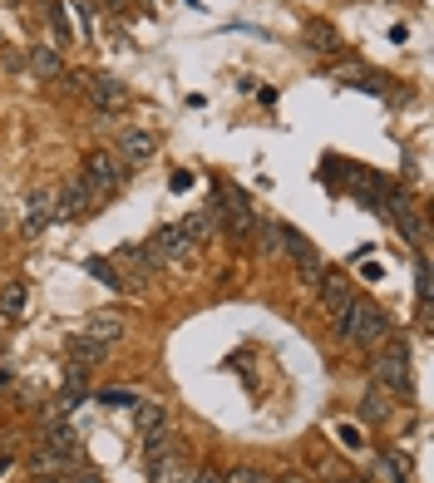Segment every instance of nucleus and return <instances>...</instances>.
Returning a JSON list of instances; mask_svg holds the SVG:
<instances>
[{
	"label": "nucleus",
	"instance_id": "1",
	"mask_svg": "<svg viewBox=\"0 0 434 483\" xmlns=\"http://www.w3.org/2000/svg\"><path fill=\"white\" fill-rule=\"evenodd\" d=\"M336 335H341L346 345H361V351H375L380 341L390 335V316L380 306H370V301L356 296L351 306L336 316Z\"/></svg>",
	"mask_w": 434,
	"mask_h": 483
},
{
	"label": "nucleus",
	"instance_id": "2",
	"mask_svg": "<svg viewBox=\"0 0 434 483\" xmlns=\"http://www.w3.org/2000/svg\"><path fill=\"white\" fill-rule=\"evenodd\" d=\"M79 178H84V187H89V197H94V203H104V197H114V193H119V183H124V163L114 159V153L94 149L89 159H84Z\"/></svg>",
	"mask_w": 434,
	"mask_h": 483
},
{
	"label": "nucleus",
	"instance_id": "3",
	"mask_svg": "<svg viewBox=\"0 0 434 483\" xmlns=\"http://www.w3.org/2000/svg\"><path fill=\"white\" fill-rule=\"evenodd\" d=\"M370 375H375V385H385L390 395H405L410 390V351L405 345H385V351L370 360Z\"/></svg>",
	"mask_w": 434,
	"mask_h": 483
},
{
	"label": "nucleus",
	"instance_id": "4",
	"mask_svg": "<svg viewBox=\"0 0 434 483\" xmlns=\"http://www.w3.org/2000/svg\"><path fill=\"white\" fill-rule=\"evenodd\" d=\"M143 251H148V261H153V271H158V267H178V261L193 257V247H188V237L178 232V223H163V227H158V232L143 242Z\"/></svg>",
	"mask_w": 434,
	"mask_h": 483
},
{
	"label": "nucleus",
	"instance_id": "5",
	"mask_svg": "<svg viewBox=\"0 0 434 483\" xmlns=\"http://www.w3.org/2000/svg\"><path fill=\"white\" fill-rule=\"evenodd\" d=\"M109 261H114V271H119V281H124L129 291H139V287L153 281V261H148V251L134 247V242H119Z\"/></svg>",
	"mask_w": 434,
	"mask_h": 483
},
{
	"label": "nucleus",
	"instance_id": "6",
	"mask_svg": "<svg viewBox=\"0 0 434 483\" xmlns=\"http://www.w3.org/2000/svg\"><path fill=\"white\" fill-rule=\"evenodd\" d=\"M217 217L227 213V232L232 237H252V227H257V213H252V203L242 193H232V187H217Z\"/></svg>",
	"mask_w": 434,
	"mask_h": 483
},
{
	"label": "nucleus",
	"instance_id": "7",
	"mask_svg": "<svg viewBox=\"0 0 434 483\" xmlns=\"http://www.w3.org/2000/svg\"><path fill=\"white\" fill-rule=\"evenodd\" d=\"M316 296H321V311L336 321V316H341V311L356 301V287H351V277H341V271H321V281H316Z\"/></svg>",
	"mask_w": 434,
	"mask_h": 483
},
{
	"label": "nucleus",
	"instance_id": "8",
	"mask_svg": "<svg viewBox=\"0 0 434 483\" xmlns=\"http://www.w3.org/2000/svg\"><path fill=\"white\" fill-rule=\"evenodd\" d=\"M114 159L129 163V168H143V163L158 159V139L148 129H124L119 133V153H114Z\"/></svg>",
	"mask_w": 434,
	"mask_h": 483
},
{
	"label": "nucleus",
	"instance_id": "9",
	"mask_svg": "<svg viewBox=\"0 0 434 483\" xmlns=\"http://www.w3.org/2000/svg\"><path fill=\"white\" fill-rule=\"evenodd\" d=\"M84 94L94 99V109H99L104 119H114V109H124V104H129V89H124L114 75H94L89 84H84Z\"/></svg>",
	"mask_w": 434,
	"mask_h": 483
},
{
	"label": "nucleus",
	"instance_id": "10",
	"mask_svg": "<svg viewBox=\"0 0 434 483\" xmlns=\"http://www.w3.org/2000/svg\"><path fill=\"white\" fill-rule=\"evenodd\" d=\"M50 223H55V193H50V187H35V193H25V237L35 242Z\"/></svg>",
	"mask_w": 434,
	"mask_h": 483
},
{
	"label": "nucleus",
	"instance_id": "11",
	"mask_svg": "<svg viewBox=\"0 0 434 483\" xmlns=\"http://www.w3.org/2000/svg\"><path fill=\"white\" fill-rule=\"evenodd\" d=\"M361 419L365 424H390V419H395V395L370 380V390L361 395Z\"/></svg>",
	"mask_w": 434,
	"mask_h": 483
},
{
	"label": "nucleus",
	"instance_id": "12",
	"mask_svg": "<svg viewBox=\"0 0 434 483\" xmlns=\"http://www.w3.org/2000/svg\"><path fill=\"white\" fill-rule=\"evenodd\" d=\"M178 232L188 237V247H208V242L217 237V207L208 203V213H188L183 223H178Z\"/></svg>",
	"mask_w": 434,
	"mask_h": 483
},
{
	"label": "nucleus",
	"instance_id": "13",
	"mask_svg": "<svg viewBox=\"0 0 434 483\" xmlns=\"http://www.w3.org/2000/svg\"><path fill=\"white\" fill-rule=\"evenodd\" d=\"M84 335L99 341V345L124 341V316H119V311H94V316H84Z\"/></svg>",
	"mask_w": 434,
	"mask_h": 483
},
{
	"label": "nucleus",
	"instance_id": "14",
	"mask_svg": "<svg viewBox=\"0 0 434 483\" xmlns=\"http://www.w3.org/2000/svg\"><path fill=\"white\" fill-rule=\"evenodd\" d=\"M89 203H94V197H89V187H84V178L74 173L69 183H65V187H60V193H55V217H79V213H84V207H89Z\"/></svg>",
	"mask_w": 434,
	"mask_h": 483
},
{
	"label": "nucleus",
	"instance_id": "15",
	"mask_svg": "<svg viewBox=\"0 0 434 483\" xmlns=\"http://www.w3.org/2000/svg\"><path fill=\"white\" fill-rule=\"evenodd\" d=\"M104 360H109V345L89 341V335H74V341H69V365H84V370H99Z\"/></svg>",
	"mask_w": 434,
	"mask_h": 483
},
{
	"label": "nucleus",
	"instance_id": "16",
	"mask_svg": "<svg viewBox=\"0 0 434 483\" xmlns=\"http://www.w3.org/2000/svg\"><path fill=\"white\" fill-rule=\"evenodd\" d=\"M30 75L35 79H65V59L55 45H35L30 50Z\"/></svg>",
	"mask_w": 434,
	"mask_h": 483
},
{
	"label": "nucleus",
	"instance_id": "17",
	"mask_svg": "<svg viewBox=\"0 0 434 483\" xmlns=\"http://www.w3.org/2000/svg\"><path fill=\"white\" fill-rule=\"evenodd\" d=\"M69 464H74V454H60V449H45V444L30 454V474H35V478H45V474H65Z\"/></svg>",
	"mask_w": 434,
	"mask_h": 483
},
{
	"label": "nucleus",
	"instance_id": "18",
	"mask_svg": "<svg viewBox=\"0 0 434 483\" xmlns=\"http://www.w3.org/2000/svg\"><path fill=\"white\" fill-rule=\"evenodd\" d=\"M134 429H139V434H158V429H168V409L158 400H139V405H134Z\"/></svg>",
	"mask_w": 434,
	"mask_h": 483
},
{
	"label": "nucleus",
	"instance_id": "19",
	"mask_svg": "<svg viewBox=\"0 0 434 483\" xmlns=\"http://www.w3.org/2000/svg\"><path fill=\"white\" fill-rule=\"evenodd\" d=\"M40 444H45V449H60V454H74L79 434H74L65 419H45V434H40Z\"/></svg>",
	"mask_w": 434,
	"mask_h": 483
},
{
	"label": "nucleus",
	"instance_id": "20",
	"mask_svg": "<svg viewBox=\"0 0 434 483\" xmlns=\"http://www.w3.org/2000/svg\"><path fill=\"white\" fill-rule=\"evenodd\" d=\"M188 474H193V469H188V459L178 454V449H173V454H163V459L153 464V483H183Z\"/></svg>",
	"mask_w": 434,
	"mask_h": 483
},
{
	"label": "nucleus",
	"instance_id": "21",
	"mask_svg": "<svg viewBox=\"0 0 434 483\" xmlns=\"http://www.w3.org/2000/svg\"><path fill=\"white\" fill-rule=\"evenodd\" d=\"M0 316L5 321L25 316V281H5V291H0Z\"/></svg>",
	"mask_w": 434,
	"mask_h": 483
},
{
	"label": "nucleus",
	"instance_id": "22",
	"mask_svg": "<svg viewBox=\"0 0 434 483\" xmlns=\"http://www.w3.org/2000/svg\"><path fill=\"white\" fill-rule=\"evenodd\" d=\"M375 478L380 483H410V464L400 454H380L375 459Z\"/></svg>",
	"mask_w": 434,
	"mask_h": 483
},
{
	"label": "nucleus",
	"instance_id": "23",
	"mask_svg": "<svg viewBox=\"0 0 434 483\" xmlns=\"http://www.w3.org/2000/svg\"><path fill=\"white\" fill-rule=\"evenodd\" d=\"M306 50H316V55H336V50H341V35H336L331 25H311L306 30Z\"/></svg>",
	"mask_w": 434,
	"mask_h": 483
},
{
	"label": "nucleus",
	"instance_id": "24",
	"mask_svg": "<svg viewBox=\"0 0 434 483\" xmlns=\"http://www.w3.org/2000/svg\"><path fill=\"white\" fill-rule=\"evenodd\" d=\"M84 271H89L94 281H104L109 291H124V281H119V271H114L109 257H84Z\"/></svg>",
	"mask_w": 434,
	"mask_h": 483
},
{
	"label": "nucleus",
	"instance_id": "25",
	"mask_svg": "<svg viewBox=\"0 0 434 483\" xmlns=\"http://www.w3.org/2000/svg\"><path fill=\"white\" fill-rule=\"evenodd\" d=\"M252 232L262 237V242H257V247H262V257H277V251H282V223H257Z\"/></svg>",
	"mask_w": 434,
	"mask_h": 483
},
{
	"label": "nucleus",
	"instance_id": "26",
	"mask_svg": "<svg viewBox=\"0 0 434 483\" xmlns=\"http://www.w3.org/2000/svg\"><path fill=\"white\" fill-rule=\"evenodd\" d=\"M139 400H143V395H139V390H124V385H114V390H104V395H99V405H104V409H134Z\"/></svg>",
	"mask_w": 434,
	"mask_h": 483
},
{
	"label": "nucleus",
	"instance_id": "27",
	"mask_svg": "<svg viewBox=\"0 0 434 483\" xmlns=\"http://www.w3.org/2000/svg\"><path fill=\"white\" fill-rule=\"evenodd\" d=\"M45 20H50V30H55V45H69V25H65V10H60L55 0H45Z\"/></svg>",
	"mask_w": 434,
	"mask_h": 483
},
{
	"label": "nucleus",
	"instance_id": "28",
	"mask_svg": "<svg viewBox=\"0 0 434 483\" xmlns=\"http://www.w3.org/2000/svg\"><path fill=\"white\" fill-rule=\"evenodd\" d=\"M143 439H148V444H143V449H148V464H158L163 454H173V449H178L173 439L163 434V429H158V434H143Z\"/></svg>",
	"mask_w": 434,
	"mask_h": 483
},
{
	"label": "nucleus",
	"instance_id": "29",
	"mask_svg": "<svg viewBox=\"0 0 434 483\" xmlns=\"http://www.w3.org/2000/svg\"><path fill=\"white\" fill-rule=\"evenodd\" d=\"M336 439H341V449H351V454H361V449H365V434L356 424H336Z\"/></svg>",
	"mask_w": 434,
	"mask_h": 483
},
{
	"label": "nucleus",
	"instance_id": "30",
	"mask_svg": "<svg viewBox=\"0 0 434 483\" xmlns=\"http://www.w3.org/2000/svg\"><path fill=\"white\" fill-rule=\"evenodd\" d=\"M74 5V15H79V30H84V40L94 35V0H69Z\"/></svg>",
	"mask_w": 434,
	"mask_h": 483
},
{
	"label": "nucleus",
	"instance_id": "31",
	"mask_svg": "<svg viewBox=\"0 0 434 483\" xmlns=\"http://www.w3.org/2000/svg\"><path fill=\"white\" fill-rule=\"evenodd\" d=\"M222 483H272L262 469H232V474H222Z\"/></svg>",
	"mask_w": 434,
	"mask_h": 483
},
{
	"label": "nucleus",
	"instance_id": "32",
	"mask_svg": "<svg viewBox=\"0 0 434 483\" xmlns=\"http://www.w3.org/2000/svg\"><path fill=\"white\" fill-rule=\"evenodd\" d=\"M183 483H222V474H213V469H198V474H188Z\"/></svg>",
	"mask_w": 434,
	"mask_h": 483
},
{
	"label": "nucleus",
	"instance_id": "33",
	"mask_svg": "<svg viewBox=\"0 0 434 483\" xmlns=\"http://www.w3.org/2000/svg\"><path fill=\"white\" fill-rule=\"evenodd\" d=\"M0 59H5V69H25V59H20L15 50H5V45H0Z\"/></svg>",
	"mask_w": 434,
	"mask_h": 483
},
{
	"label": "nucleus",
	"instance_id": "34",
	"mask_svg": "<svg viewBox=\"0 0 434 483\" xmlns=\"http://www.w3.org/2000/svg\"><path fill=\"white\" fill-rule=\"evenodd\" d=\"M65 483H104V478L94 474V469H84V474H65Z\"/></svg>",
	"mask_w": 434,
	"mask_h": 483
},
{
	"label": "nucleus",
	"instance_id": "35",
	"mask_svg": "<svg viewBox=\"0 0 434 483\" xmlns=\"http://www.w3.org/2000/svg\"><path fill=\"white\" fill-rule=\"evenodd\" d=\"M193 187V173H173V193H188Z\"/></svg>",
	"mask_w": 434,
	"mask_h": 483
},
{
	"label": "nucleus",
	"instance_id": "36",
	"mask_svg": "<svg viewBox=\"0 0 434 483\" xmlns=\"http://www.w3.org/2000/svg\"><path fill=\"white\" fill-rule=\"evenodd\" d=\"M10 474H15V459H10V454H5V459H0V483H5Z\"/></svg>",
	"mask_w": 434,
	"mask_h": 483
},
{
	"label": "nucleus",
	"instance_id": "37",
	"mask_svg": "<svg viewBox=\"0 0 434 483\" xmlns=\"http://www.w3.org/2000/svg\"><path fill=\"white\" fill-rule=\"evenodd\" d=\"M287 483H311V478H306V474H287Z\"/></svg>",
	"mask_w": 434,
	"mask_h": 483
},
{
	"label": "nucleus",
	"instance_id": "38",
	"mask_svg": "<svg viewBox=\"0 0 434 483\" xmlns=\"http://www.w3.org/2000/svg\"><path fill=\"white\" fill-rule=\"evenodd\" d=\"M346 483H365V478H346Z\"/></svg>",
	"mask_w": 434,
	"mask_h": 483
},
{
	"label": "nucleus",
	"instance_id": "39",
	"mask_svg": "<svg viewBox=\"0 0 434 483\" xmlns=\"http://www.w3.org/2000/svg\"><path fill=\"white\" fill-rule=\"evenodd\" d=\"M0 227H5V213H0Z\"/></svg>",
	"mask_w": 434,
	"mask_h": 483
},
{
	"label": "nucleus",
	"instance_id": "40",
	"mask_svg": "<svg viewBox=\"0 0 434 483\" xmlns=\"http://www.w3.org/2000/svg\"><path fill=\"white\" fill-rule=\"evenodd\" d=\"M5 5H20V0H5Z\"/></svg>",
	"mask_w": 434,
	"mask_h": 483
},
{
	"label": "nucleus",
	"instance_id": "41",
	"mask_svg": "<svg viewBox=\"0 0 434 483\" xmlns=\"http://www.w3.org/2000/svg\"><path fill=\"white\" fill-rule=\"evenodd\" d=\"M0 45H5V35H0Z\"/></svg>",
	"mask_w": 434,
	"mask_h": 483
}]
</instances>
